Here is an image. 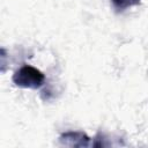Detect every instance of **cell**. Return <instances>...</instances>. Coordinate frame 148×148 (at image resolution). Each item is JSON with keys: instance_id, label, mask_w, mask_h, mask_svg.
I'll list each match as a JSON object with an SVG mask.
<instances>
[{"instance_id": "2", "label": "cell", "mask_w": 148, "mask_h": 148, "mask_svg": "<svg viewBox=\"0 0 148 148\" xmlns=\"http://www.w3.org/2000/svg\"><path fill=\"white\" fill-rule=\"evenodd\" d=\"M60 142L69 147H87L89 138L82 132H66L60 135Z\"/></svg>"}, {"instance_id": "3", "label": "cell", "mask_w": 148, "mask_h": 148, "mask_svg": "<svg viewBox=\"0 0 148 148\" xmlns=\"http://www.w3.org/2000/svg\"><path fill=\"white\" fill-rule=\"evenodd\" d=\"M139 1L140 0H112V3L118 9H125V8L130 7V6L139 3Z\"/></svg>"}, {"instance_id": "1", "label": "cell", "mask_w": 148, "mask_h": 148, "mask_svg": "<svg viewBox=\"0 0 148 148\" xmlns=\"http://www.w3.org/2000/svg\"><path fill=\"white\" fill-rule=\"evenodd\" d=\"M45 76L39 69L28 65H24L18 68L13 75L14 83L22 88L37 89L43 84Z\"/></svg>"}]
</instances>
